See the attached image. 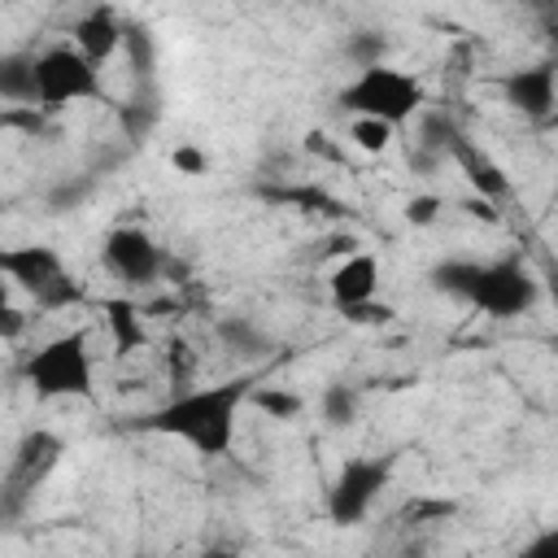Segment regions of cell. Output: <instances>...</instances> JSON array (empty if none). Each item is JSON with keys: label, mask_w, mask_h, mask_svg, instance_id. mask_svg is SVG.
I'll list each match as a JSON object with an SVG mask.
<instances>
[{"label": "cell", "mask_w": 558, "mask_h": 558, "mask_svg": "<svg viewBox=\"0 0 558 558\" xmlns=\"http://www.w3.org/2000/svg\"><path fill=\"white\" fill-rule=\"evenodd\" d=\"M445 153H449V157L462 166V174H466V183L480 192V201L497 205V201H506V196H510V179H506V170H501L493 157H484V153L471 144V135H466L462 126L449 135Z\"/></svg>", "instance_id": "13"}, {"label": "cell", "mask_w": 558, "mask_h": 558, "mask_svg": "<svg viewBox=\"0 0 558 558\" xmlns=\"http://www.w3.org/2000/svg\"><path fill=\"white\" fill-rule=\"evenodd\" d=\"M214 336L222 340V349H231L235 357H266V353H275V340H270V331H262L253 318H244V314H222L218 323H214Z\"/></svg>", "instance_id": "15"}, {"label": "cell", "mask_w": 558, "mask_h": 558, "mask_svg": "<svg viewBox=\"0 0 558 558\" xmlns=\"http://www.w3.org/2000/svg\"><path fill=\"white\" fill-rule=\"evenodd\" d=\"M61 270H65V262H61V253L52 244H39V240L0 244V275L9 279V288L26 292V296L44 292Z\"/></svg>", "instance_id": "10"}, {"label": "cell", "mask_w": 558, "mask_h": 558, "mask_svg": "<svg viewBox=\"0 0 558 558\" xmlns=\"http://www.w3.org/2000/svg\"><path fill=\"white\" fill-rule=\"evenodd\" d=\"M475 270H480V262H466V257H449V262H436L432 266V288L440 292V296H449V301H471V283H475Z\"/></svg>", "instance_id": "17"}, {"label": "cell", "mask_w": 558, "mask_h": 558, "mask_svg": "<svg viewBox=\"0 0 558 558\" xmlns=\"http://www.w3.org/2000/svg\"><path fill=\"white\" fill-rule=\"evenodd\" d=\"M26 388L39 401H92L96 397V362H92V331L70 327L48 336L22 366Z\"/></svg>", "instance_id": "2"}, {"label": "cell", "mask_w": 558, "mask_h": 558, "mask_svg": "<svg viewBox=\"0 0 558 558\" xmlns=\"http://www.w3.org/2000/svg\"><path fill=\"white\" fill-rule=\"evenodd\" d=\"M349 323H388L392 318V305H375V296L371 301H362V305H349V310H340Z\"/></svg>", "instance_id": "25"}, {"label": "cell", "mask_w": 558, "mask_h": 558, "mask_svg": "<svg viewBox=\"0 0 558 558\" xmlns=\"http://www.w3.org/2000/svg\"><path fill=\"white\" fill-rule=\"evenodd\" d=\"M523 9H532V13H549L554 9V0H519Z\"/></svg>", "instance_id": "27"}, {"label": "cell", "mask_w": 558, "mask_h": 558, "mask_svg": "<svg viewBox=\"0 0 558 558\" xmlns=\"http://www.w3.org/2000/svg\"><path fill=\"white\" fill-rule=\"evenodd\" d=\"M78 301H83V283H78L70 270H61L44 292H35V305H39V310H48V314L70 310V305H78Z\"/></svg>", "instance_id": "21"}, {"label": "cell", "mask_w": 558, "mask_h": 558, "mask_svg": "<svg viewBox=\"0 0 558 558\" xmlns=\"http://www.w3.org/2000/svg\"><path fill=\"white\" fill-rule=\"evenodd\" d=\"M70 44L92 61V65H105L122 52L126 44V22L118 17L113 4H92L74 26H70Z\"/></svg>", "instance_id": "11"}, {"label": "cell", "mask_w": 558, "mask_h": 558, "mask_svg": "<svg viewBox=\"0 0 558 558\" xmlns=\"http://www.w3.org/2000/svg\"><path fill=\"white\" fill-rule=\"evenodd\" d=\"M100 65H92L74 44H52L35 52V109L57 113L78 100H100Z\"/></svg>", "instance_id": "4"}, {"label": "cell", "mask_w": 558, "mask_h": 558, "mask_svg": "<svg viewBox=\"0 0 558 558\" xmlns=\"http://www.w3.org/2000/svg\"><path fill=\"white\" fill-rule=\"evenodd\" d=\"M440 205H445V201H440L436 192H418V196L405 201V222H410V227H432V222L440 218Z\"/></svg>", "instance_id": "23"}, {"label": "cell", "mask_w": 558, "mask_h": 558, "mask_svg": "<svg viewBox=\"0 0 558 558\" xmlns=\"http://www.w3.org/2000/svg\"><path fill=\"white\" fill-rule=\"evenodd\" d=\"M327 292H331V305L336 310H349V305H362L379 292V257L375 253H362V248H349L331 275H327Z\"/></svg>", "instance_id": "12"}, {"label": "cell", "mask_w": 558, "mask_h": 558, "mask_svg": "<svg viewBox=\"0 0 558 558\" xmlns=\"http://www.w3.org/2000/svg\"><path fill=\"white\" fill-rule=\"evenodd\" d=\"M0 100L35 105V52H0Z\"/></svg>", "instance_id": "16"}, {"label": "cell", "mask_w": 558, "mask_h": 558, "mask_svg": "<svg viewBox=\"0 0 558 558\" xmlns=\"http://www.w3.org/2000/svg\"><path fill=\"white\" fill-rule=\"evenodd\" d=\"M105 327H109V340H113V353H118V357L144 349V340H148V336H144V314H140V305L126 301V296H109V301H105Z\"/></svg>", "instance_id": "14"}, {"label": "cell", "mask_w": 558, "mask_h": 558, "mask_svg": "<svg viewBox=\"0 0 558 558\" xmlns=\"http://www.w3.org/2000/svg\"><path fill=\"white\" fill-rule=\"evenodd\" d=\"M392 135H397V126H388L379 118H353V126H349V144L362 148V153H371V157L384 153L392 144Z\"/></svg>", "instance_id": "20"}, {"label": "cell", "mask_w": 558, "mask_h": 558, "mask_svg": "<svg viewBox=\"0 0 558 558\" xmlns=\"http://www.w3.org/2000/svg\"><path fill=\"white\" fill-rule=\"evenodd\" d=\"M318 414H323V423L327 427H353V418H357V392L349 388V384H327L323 388V397H318Z\"/></svg>", "instance_id": "19"}, {"label": "cell", "mask_w": 558, "mask_h": 558, "mask_svg": "<svg viewBox=\"0 0 558 558\" xmlns=\"http://www.w3.org/2000/svg\"><path fill=\"white\" fill-rule=\"evenodd\" d=\"M248 405L253 410H262L266 418H279V423H292V418H301V410H305V397H296V392H288V388H275V384H253L248 388Z\"/></svg>", "instance_id": "18"}, {"label": "cell", "mask_w": 558, "mask_h": 558, "mask_svg": "<svg viewBox=\"0 0 558 558\" xmlns=\"http://www.w3.org/2000/svg\"><path fill=\"white\" fill-rule=\"evenodd\" d=\"M170 166H174L179 174H205V170H209V157H205L196 144H179V148L170 153Z\"/></svg>", "instance_id": "24"}, {"label": "cell", "mask_w": 558, "mask_h": 558, "mask_svg": "<svg viewBox=\"0 0 558 558\" xmlns=\"http://www.w3.org/2000/svg\"><path fill=\"white\" fill-rule=\"evenodd\" d=\"M100 262L126 288H153L161 279V270H166V253H161V244L144 227H113V231H105Z\"/></svg>", "instance_id": "8"}, {"label": "cell", "mask_w": 558, "mask_h": 558, "mask_svg": "<svg viewBox=\"0 0 558 558\" xmlns=\"http://www.w3.org/2000/svg\"><path fill=\"white\" fill-rule=\"evenodd\" d=\"M9 292H13V288H9V279H4V275H0V310H4V305H9Z\"/></svg>", "instance_id": "28"}, {"label": "cell", "mask_w": 558, "mask_h": 558, "mask_svg": "<svg viewBox=\"0 0 558 558\" xmlns=\"http://www.w3.org/2000/svg\"><path fill=\"white\" fill-rule=\"evenodd\" d=\"M344 57H349L357 70H362V65H375V61H384V57H388V39H384L379 31H357V35H349Z\"/></svg>", "instance_id": "22"}, {"label": "cell", "mask_w": 558, "mask_h": 558, "mask_svg": "<svg viewBox=\"0 0 558 558\" xmlns=\"http://www.w3.org/2000/svg\"><path fill=\"white\" fill-rule=\"evenodd\" d=\"M61 453H65V440H61L57 432H48V427H31V432L13 445V462H9V471H4V480H0V523H13V519L26 514L31 497H35L39 484L57 471Z\"/></svg>", "instance_id": "5"}, {"label": "cell", "mask_w": 558, "mask_h": 558, "mask_svg": "<svg viewBox=\"0 0 558 558\" xmlns=\"http://www.w3.org/2000/svg\"><path fill=\"white\" fill-rule=\"evenodd\" d=\"M501 100L523 113L527 122H549L554 105H558V83H554V65L536 61V65H519L510 74H501Z\"/></svg>", "instance_id": "9"}, {"label": "cell", "mask_w": 558, "mask_h": 558, "mask_svg": "<svg viewBox=\"0 0 558 558\" xmlns=\"http://www.w3.org/2000/svg\"><path fill=\"white\" fill-rule=\"evenodd\" d=\"M26 331V314L17 305H4L0 310V340H17Z\"/></svg>", "instance_id": "26"}, {"label": "cell", "mask_w": 558, "mask_h": 558, "mask_svg": "<svg viewBox=\"0 0 558 558\" xmlns=\"http://www.w3.org/2000/svg\"><path fill=\"white\" fill-rule=\"evenodd\" d=\"M536 296H541V288H536V275L527 270V262L506 253V257L480 262L466 305L488 314V318H519L536 305Z\"/></svg>", "instance_id": "6"}, {"label": "cell", "mask_w": 558, "mask_h": 558, "mask_svg": "<svg viewBox=\"0 0 558 558\" xmlns=\"http://www.w3.org/2000/svg\"><path fill=\"white\" fill-rule=\"evenodd\" d=\"M392 480V462L388 458H371V453H357V458H344L331 488H327V519L336 527H353L371 514V506L379 501V493L388 488Z\"/></svg>", "instance_id": "7"}, {"label": "cell", "mask_w": 558, "mask_h": 558, "mask_svg": "<svg viewBox=\"0 0 558 558\" xmlns=\"http://www.w3.org/2000/svg\"><path fill=\"white\" fill-rule=\"evenodd\" d=\"M248 388H253V379H244V375L222 379V384L179 388L166 405L148 410L135 427L153 432V436L183 440L201 458H222L235 445V423H240V410L248 405Z\"/></svg>", "instance_id": "1"}, {"label": "cell", "mask_w": 558, "mask_h": 558, "mask_svg": "<svg viewBox=\"0 0 558 558\" xmlns=\"http://www.w3.org/2000/svg\"><path fill=\"white\" fill-rule=\"evenodd\" d=\"M427 92L414 74L388 65V61H375V65H362L336 96V105L353 118H379L388 126H405L418 109H423Z\"/></svg>", "instance_id": "3"}]
</instances>
